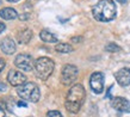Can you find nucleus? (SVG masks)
I'll return each instance as SVG.
<instances>
[{
    "instance_id": "4be33fe9",
    "label": "nucleus",
    "mask_w": 130,
    "mask_h": 117,
    "mask_svg": "<svg viewBox=\"0 0 130 117\" xmlns=\"http://www.w3.org/2000/svg\"><path fill=\"white\" fill-rule=\"evenodd\" d=\"M83 41V37H73L72 38V42H74V43H79Z\"/></svg>"
},
{
    "instance_id": "f8f14e48",
    "label": "nucleus",
    "mask_w": 130,
    "mask_h": 117,
    "mask_svg": "<svg viewBox=\"0 0 130 117\" xmlns=\"http://www.w3.org/2000/svg\"><path fill=\"white\" fill-rule=\"evenodd\" d=\"M32 38V31L30 29H24L22 31L17 32V39H18V43L20 44H26L31 41Z\"/></svg>"
},
{
    "instance_id": "39448f33",
    "label": "nucleus",
    "mask_w": 130,
    "mask_h": 117,
    "mask_svg": "<svg viewBox=\"0 0 130 117\" xmlns=\"http://www.w3.org/2000/svg\"><path fill=\"white\" fill-rule=\"evenodd\" d=\"M78 67L74 65H64L61 72V82L64 86H69L78 78Z\"/></svg>"
},
{
    "instance_id": "a211bd4d",
    "label": "nucleus",
    "mask_w": 130,
    "mask_h": 117,
    "mask_svg": "<svg viewBox=\"0 0 130 117\" xmlns=\"http://www.w3.org/2000/svg\"><path fill=\"white\" fill-rule=\"evenodd\" d=\"M6 91H7V86H6V84L0 80V92H6Z\"/></svg>"
},
{
    "instance_id": "5701e85b",
    "label": "nucleus",
    "mask_w": 130,
    "mask_h": 117,
    "mask_svg": "<svg viewBox=\"0 0 130 117\" xmlns=\"http://www.w3.org/2000/svg\"><path fill=\"white\" fill-rule=\"evenodd\" d=\"M5 29H6V25H5V23H3V22L0 20V34L4 31Z\"/></svg>"
},
{
    "instance_id": "412c9836",
    "label": "nucleus",
    "mask_w": 130,
    "mask_h": 117,
    "mask_svg": "<svg viewBox=\"0 0 130 117\" xmlns=\"http://www.w3.org/2000/svg\"><path fill=\"white\" fill-rule=\"evenodd\" d=\"M5 65H6V63H5V61L3 60V58H0V73H1V70L5 68Z\"/></svg>"
},
{
    "instance_id": "f03ea898",
    "label": "nucleus",
    "mask_w": 130,
    "mask_h": 117,
    "mask_svg": "<svg viewBox=\"0 0 130 117\" xmlns=\"http://www.w3.org/2000/svg\"><path fill=\"white\" fill-rule=\"evenodd\" d=\"M92 14L98 22H111L116 18L117 8L116 4L112 0H99L98 3L92 7Z\"/></svg>"
},
{
    "instance_id": "9d476101",
    "label": "nucleus",
    "mask_w": 130,
    "mask_h": 117,
    "mask_svg": "<svg viewBox=\"0 0 130 117\" xmlns=\"http://www.w3.org/2000/svg\"><path fill=\"white\" fill-rule=\"evenodd\" d=\"M115 78L118 85H121L122 87H126L128 85H130V68L128 67L121 68L115 73Z\"/></svg>"
},
{
    "instance_id": "aec40b11",
    "label": "nucleus",
    "mask_w": 130,
    "mask_h": 117,
    "mask_svg": "<svg viewBox=\"0 0 130 117\" xmlns=\"http://www.w3.org/2000/svg\"><path fill=\"white\" fill-rule=\"evenodd\" d=\"M17 105L20 106V108H26V106H28V104H26V101H24V100H19L18 103H17Z\"/></svg>"
},
{
    "instance_id": "4468645a",
    "label": "nucleus",
    "mask_w": 130,
    "mask_h": 117,
    "mask_svg": "<svg viewBox=\"0 0 130 117\" xmlns=\"http://www.w3.org/2000/svg\"><path fill=\"white\" fill-rule=\"evenodd\" d=\"M40 37L43 42H47V43H56L57 42V37H56L54 34H51L50 31L48 30H42L40 32Z\"/></svg>"
},
{
    "instance_id": "20e7f679",
    "label": "nucleus",
    "mask_w": 130,
    "mask_h": 117,
    "mask_svg": "<svg viewBox=\"0 0 130 117\" xmlns=\"http://www.w3.org/2000/svg\"><path fill=\"white\" fill-rule=\"evenodd\" d=\"M17 93L22 99L31 103H37L41 98L40 87L35 82H25L24 85L17 87Z\"/></svg>"
},
{
    "instance_id": "b1692460",
    "label": "nucleus",
    "mask_w": 130,
    "mask_h": 117,
    "mask_svg": "<svg viewBox=\"0 0 130 117\" xmlns=\"http://www.w3.org/2000/svg\"><path fill=\"white\" fill-rule=\"evenodd\" d=\"M0 117H5V112H4V109L0 106Z\"/></svg>"
},
{
    "instance_id": "9b49d317",
    "label": "nucleus",
    "mask_w": 130,
    "mask_h": 117,
    "mask_svg": "<svg viewBox=\"0 0 130 117\" xmlns=\"http://www.w3.org/2000/svg\"><path fill=\"white\" fill-rule=\"evenodd\" d=\"M0 49L6 55H12L16 51V43H14L13 39L10 38V37H5V38L0 42Z\"/></svg>"
},
{
    "instance_id": "7ed1b4c3",
    "label": "nucleus",
    "mask_w": 130,
    "mask_h": 117,
    "mask_svg": "<svg viewBox=\"0 0 130 117\" xmlns=\"http://www.w3.org/2000/svg\"><path fill=\"white\" fill-rule=\"evenodd\" d=\"M54 68H55L54 61L47 56H42V57L37 58L35 61V67H34L36 75L42 80H47L53 74Z\"/></svg>"
},
{
    "instance_id": "ddd939ff",
    "label": "nucleus",
    "mask_w": 130,
    "mask_h": 117,
    "mask_svg": "<svg viewBox=\"0 0 130 117\" xmlns=\"http://www.w3.org/2000/svg\"><path fill=\"white\" fill-rule=\"evenodd\" d=\"M0 17L5 20H12V19H16L18 17V14H17V11L14 8L5 7L0 11Z\"/></svg>"
},
{
    "instance_id": "6ab92c4d",
    "label": "nucleus",
    "mask_w": 130,
    "mask_h": 117,
    "mask_svg": "<svg viewBox=\"0 0 130 117\" xmlns=\"http://www.w3.org/2000/svg\"><path fill=\"white\" fill-rule=\"evenodd\" d=\"M18 18H19L20 20H28L29 18H30V14H29V13H25V14H20V16H18Z\"/></svg>"
},
{
    "instance_id": "2eb2a0df",
    "label": "nucleus",
    "mask_w": 130,
    "mask_h": 117,
    "mask_svg": "<svg viewBox=\"0 0 130 117\" xmlns=\"http://www.w3.org/2000/svg\"><path fill=\"white\" fill-rule=\"evenodd\" d=\"M55 50L57 53H62V54H68V53H72L73 51V47L68 43H59L56 44Z\"/></svg>"
},
{
    "instance_id": "0eeeda50",
    "label": "nucleus",
    "mask_w": 130,
    "mask_h": 117,
    "mask_svg": "<svg viewBox=\"0 0 130 117\" xmlns=\"http://www.w3.org/2000/svg\"><path fill=\"white\" fill-rule=\"evenodd\" d=\"M90 87L94 93L100 94L104 91V74L100 72L92 73L90 78Z\"/></svg>"
},
{
    "instance_id": "1a4fd4ad",
    "label": "nucleus",
    "mask_w": 130,
    "mask_h": 117,
    "mask_svg": "<svg viewBox=\"0 0 130 117\" xmlns=\"http://www.w3.org/2000/svg\"><path fill=\"white\" fill-rule=\"evenodd\" d=\"M7 80L12 86H22L26 81V77H25L22 72H19V70L12 69L8 72Z\"/></svg>"
},
{
    "instance_id": "393cba45",
    "label": "nucleus",
    "mask_w": 130,
    "mask_h": 117,
    "mask_svg": "<svg viewBox=\"0 0 130 117\" xmlns=\"http://www.w3.org/2000/svg\"><path fill=\"white\" fill-rule=\"evenodd\" d=\"M6 1H8V3H18L20 0H6Z\"/></svg>"
},
{
    "instance_id": "423d86ee",
    "label": "nucleus",
    "mask_w": 130,
    "mask_h": 117,
    "mask_svg": "<svg viewBox=\"0 0 130 117\" xmlns=\"http://www.w3.org/2000/svg\"><path fill=\"white\" fill-rule=\"evenodd\" d=\"M14 65H16L20 70H25V72H30L34 69L35 67V61L34 58L28 54H19L14 60Z\"/></svg>"
},
{
    "instance_id": "a878e982",
    "label": "nucleus",
    "mask_w": 130,
    "mask_h": 117,
    "mask_svg": "<svg viewBox=\"0 0 130 117\" xmlns=\"http://www.w3.org/2000/svg\"><path fill=\"white\" fill-rule=\"evenodd\" d=\"M117 1H118V3H121V4H124V3H126L128 0H117Z\"/></svg>"
},
{
    "instance_id": "f3484780",
    "label": "nucleus",
    "mask_w": 130,
    "mask_h": 117,
    "mask_svg": "<svg viewBox=\"0 0 130 117\" xmlns=\"http://www.w3.org/2000/svg\"><path fill=\"white\" fill-rule=\"evenodd\" d=\"M47 117H63L62 113L57 111V110H51V111H48L47 112Z\"/></svg>"
},
{
    "instance_id": "dca6fc26",
    "label": "nucleus",
    "mask_w": 130,
    "mask_h": 117,
    "mask_svg": "<svg viewBox=\"0 0 130 117\" xmlns=\"http://www.w3.org/2000/svg\"><path fill=\"white\" fill-rule=\"evenodd\" d=\"M105 50L109 51V53H117V51L121 50V47L117 46L116 43H109L105 46Z\"/></svg>"
},
{
    "instance_id": "f257e3e1",
    "label": "nucleus",
    "mask_w": 130,
    "mask_h": 117,
    "mask_svg": "<svg viewBox=\"0 0 130 117\" xmlns=\"http://www.w3.org/2000/svg\"><path fill=\"white\" fill-rule=\"evenodd\" d=\"M85 97H86V92L81 84H76V85L72 86L66 96V100H64V106L68 112H79L84 101H85Z\"/></svg>"
},
{
    "instance_id": "6e6552de",
    "label": "nucleus",
    "mask_w": 130,
    "mask_h": 117,
    "mask_svg": "<svg viewBox=\"0 0 130 117\" xmlns=\"http://www.w3.org/2000/svg\"><path fill=\"white\" fill-rule=\"evenodd\" d=\"M111 106L119 112H130V101L123 97H113L111 99Z\"/></svg>"
}]
</instances>
